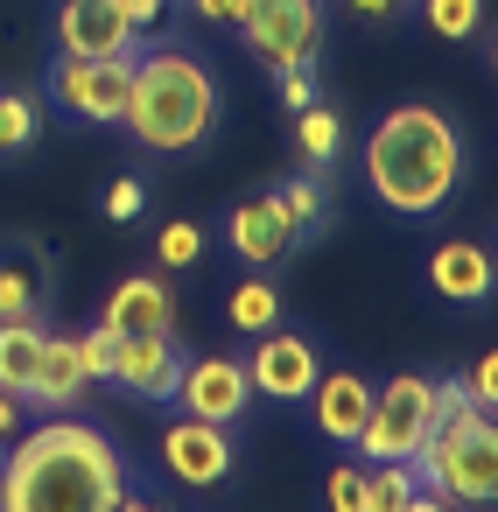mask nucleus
I'll return each instance as SVG.
<instances>
[{
    "label": "nucleus",
    "mask_w": 498,
    "mask_h": 512,
    "mask_svg": "<svg viewBox=\"0 0 498 512\" xmlns=\"http://www.w3.org/2000/svg\"><path fill=\"white\" fill-rule=\"evenodd\" d=\"M134 456L85 414H36L0 456V512H120Z\"/></svg>",
    "instance_id": "nucleus-1"
},
{
    "label": "nucleus",
    "mask_w": 498,
    "mask_h": 512,
    "mask_svg": "<svg viewBox=\"0 0 498 512\" xmlns=\"http://www.w3.org/2000/svg\"><path fill=\"white\" fill-rule=\"evenodd\" d=\"M358 176H365V197L400 218V225H435L456 211L463 183H470V134L456 113L428 106V99H407V106H386L372 127H365V148H358Z\"/></svg>",
    "instance_id": "nucleus-2"
},
{
    "label": "nucleus",
    "mask_w": 498,
    "mask_h": 512,
    "mask_svg": "<svg viewBox=\"0 0 498 512\" xmlns=\"http://www.w3.org/2000/svg\"><path fill=\"white\" fill-rule=\"evenodd\" d=\"M120 127L134 134L141 155H162V162H183V155L211 148L218 127H225L218 71L197 50H183V43L134 50V92H127Z\"/></svg>",
    "instance_id": "nucleus-3"
},
{
    "label": "nucleus",
    "mask_w": 498,
    "mask_h": 512,
    "mask_svg": "<svg viewBox=\"0 0 498 512\" xmlns=\"http://www.w3.org/2000/svg\"><path fill=\"white\" fill-rule=\"evenodd\" d=\"M414 477H421V491L449 498L456 512H491V498H498V421L477 414L470 428H428V442L414 449Z\"/></svg>",
    "instance_id": "nucleus-4"
},
{
    "label": "nucleus",
    "mask_w": 498,
    "mask_h": 512,
    "mask_svg": "<svg viewBox=\"0 0 498 512\" xmlns=\"http://www.w3.org/2000/svg\"><path fill=\"white\" fill-rule=\"evenodd\" d=\"M428 428H435V372H393L372 386V414L351 449L365 463H414Z\"/></svg>",
    "instance_id": "nucleus-5"
},
{
    "label": "nucleus",
    "mask_w": 498,
    "mask_h": 512,
    "mask_svg": "<svg viewBox=\"0 0 498 512\" xmlns=\"http://www.w3.org/2000/svg\"><path fill=\"white\" fill-rule=\"evenodd\" d=\"M134 92V57H50L43 78V106H57V120L71 127H120Z\"/></svg>",
    "instance_id": "nucleus-6"
},
{
    "label": "nucleus",
    "mask_w": 498,
    "mask_h": 512,
    "mask_svg": "<svg viewBox=\"0 0 498 512\" xmlns=\"http://www.w3.org/2000/svg\"><path fill=\"white\" fill-rule=\"evenodd\" d=\"M155 463L176 491H225L239 477V428H218V421L169 407V421L155 435Z\"/></svg>",
    "instance_id": "nucleus-7"
},
{
    "label": "nucleus",
    "mask_w": 498,
    "mask_h": 512,
    "mask_svg": "<svg viewBox=\"0 0 498 512\" xmlns=\"http://www.w3.org/2000/svg\"><path fill=\"white\" fill-rule=\"evenodd\" d=\"M232 36L246 43V57L267 78L274 71H302V64L323 57V0H253Z\"/></svg>",
    "instance_id": "nucleus-8"
},
{
    "label": "nucleus",
    "mask_w": 498,
    "mask_h": 512,
    "mask_svg": "<svg viewBox=\"0 0 498 512\" xmlns=\"http://www.w3.org/2000/svg\"><path fill=\"white\" fill-rule=\"evenodd\" d=\"M246 379H253V400H274V407H302L309 400V386H316V372H323V351H316V337L309 330H295V323H274V330H260V337H246Z\"/></svg>",
    "instance_id": "nucleus-9"
},
{
    "label": "nucleus",
    "mask_w": 498,
    "mask_h": 512,
    "mask_svg": "<svg viewBox=\"0 0 498 512\" xmlns=\"http://www.w3.org/2000/svg\"><path fill=\"white\" fill-rule=\"evenodd\" d=\"M169 407L246 435V421H253V379H246V365L232 351H197V358H183V379H176Z\"/></svg>",
    "instance_id": "nucleus-10"
},
{
    "label": "nucleus",
    "mask_w": 498,
    "mask_h": 512,
    "mask_svg": "<svg viewBox=\"0 0 498 512\" xmlns=\"http://www.w3.org/2000/svg\"><path fill=\"white\" fill-rule=\"evenodd\" d=\"M225 253H232V267H253V274H274V267H288L295 253H302V239H295V225H288V211H281V197L274 190H253V197H239L232 211H225Z\"/></svg>",
    "instance_id": "nucleus-11"
},
{
    "label": "nucleus",
    "mask_w": 498,
    "mask_h": 512,
    "mask_svg": "<svg viewBox=\"0 0 498 512\" xmlns=\"http://www.w3.org/2000/svg\"><path fill=\"white\" fill-rule=\"evenodd\" d=\"M183 344H176V330H141V337H120L113 344V372H106V386L113 393H127V400H141V407H169L176 400V379H183Z\"/></svg>",
    "instance_id": "nucleus-12"
},
{
    "label": "nucleus",
    "mask_w": 498,
    "mask_h": 512,
    "mask_svg": "<svg viewBox=\"0 0 498 512\" xmlns=\"http://www.w3.org/2000/svg\"><path fill=\"white\" fill-rule=\"evenodd\" d=\"M302 414H309V435L323 449H351L358 428H365V414H372V379L358 365H323L316 386H309V400H302Z\"/></svg>",
    "instance_id": "nucleus-13"
},
{
    "label": "nucleus",
    "mask_w": 498,
    "mask_h": 512,
    "mask_svg": "<svg viewBox=\"0 0 498 512\" xmlns=\"http://www.w3.org/2000/svg\"><path fill=\"white\" fill-rule=\"evenodd\" d=\"M57 57H134L141 29L120 15V0H57Z\"/></svg>",
    "instance_id": "nucleus-14"
},
{
    "label": "nucleus",
    "mask_w": 498,
    "mask_h": 512,
    "mask_svg": "<svg viewBox=\"0 0 498 512\" xmlns=\"http://www.w3.org/2000/svg\"><path fill=\"white\" fill-rule=\"evenodd\" d=\"M421 281H428V295H435L442 309L477 316V309H491V281H498V267H491V246H484V239H442V246L428 253Z\"/></svg>",
    "instance_id": "nucleus-15"
},
{
    "label": "nucleus",
    "mask_w": 498,
    "mask_h": 512,
    "mask_svg": "<svg viewBox=\"0 0 498 512\" xmlns=\"http://www.w3.org/2000/svg\"><path fill=\"white\" fill-rule=\"evenodd\" d=\"M57 302V253L36 232L0 239V323L8 316H50Z\"/></svg>",
    "instance_id": "nucleus-16"
},
{
    "label": "nucleus",
    "mask_w": 498,
    "mask_h": 512,
    "mask_svg": "<svg viewBox=\"0 0 498 512\" xmlns=\"http://www.w3.org/2000/svg\"><path fill=\"white\" fill-rule=\"evenodd\" d=\"M99 323L113 337H141V330H176V288L155 274V267H134L106 288L99 302Z\"/></svg>",
    "instance_id": "nucleus-17"
},
{
    "label": "nucleus",
    "mask_w": 498,
    "mask_h": 512,
    "mask_svg": "<svg viewBox=\"0 0 498 512\" xmlns=\"http://www.w3.org/2000/svg\"><path fill=\"white\" fill-rule=\"evenodd\" d=\"M85 400H92V379H85V358H78V330H50L36 386H29V414H78Z\"/></svg>",
    "instance_id": "nucleus-18"
},
{
    "label": "nucleus",
    "mask_w": 498,
    "mask_h": 512,
    "mask_svg": "<svg viewBox=\"0 0 498 512\" xmlns=\"http://www.w3.org/2000/svg\"><path fill=\"white\" fill-rule=\"evenodd\" d=\"M218 323L232 330V337H260V330H274V323H288V302H281V281L274 274H239L225 295H218Z\"/></svg>",
    "instance_id": "nucleus-19"
},
{
    "label": "nucleus",
    "mask_w": 498,
    "mask_h": 512,
    "mask_svg": "<svg viewBox=\"0 0 498 512\" xmlns=\"http://www.w3.org/2000/svg\"><path fill=\"white\" fill-rule=\"evenodd\" d=\"M274 197H281V211H288V225H295V239H302V246H316V239L337 225V197H330V183H323L316 169L281 176V183H274Z\"/></svg>",
    "instance_id": "nucleus-20"
},
{
    "label": "nucleus",
    "mask_w": 498,
    "mask_h": 512,
    "mask_svg": "<svg viewBox=\"0 0 498 512\" xmlns=\"http://www.w3.org/2000/svg\"><path fill=\"white\" fill-rule=\"evenodd\" d=\"M43 337H50L43 316H8V323H0V393H22L29 400L36 365H43Z\"/></svg>",
    "instance_id": "nucleus-21"
},
{
    "label": "nucleus",
    "mask_w": 498,
    "mask_h": 512,
    "mask_svg": "<svg viewBox=\"0 0 498 512\" xmlns=\"http://www.w3.org/2000/svg\"><path fill=\"white\" fill-rule=\"evenodd\" d=\"M43 141V92L0 85V162H22Z\"/></svg>",
    "instance_id": "nucleus-22"
},
{
    "label": "nucleus",
    "mask_w": 498,
    "mask_h": 512,
    "mask_svg": "<svg viewBox=\"0 0 498 512\" xmlns=\"http://www.w3.org/2000/svg\"><path fill=\"white\" fill-rule=\"evenodd\" d=\"M295 155H302V169H316V176H330L337 169V155H344V120H337V106H302L295 113Z\"/></svg>",
    "instance_id": "nucleus-23"
},
{
    "label": "nucleus",
    "mask_w": 498,
    "mask_h": 512,
    "mask_svg": "<svg viewBox=\"0 0 498 512\" xmlns=\"http://www.w3.org/2000/svg\"><path fill=\"white\" fill-rule=\"evenodd\" d=\"M414 15L442 43H477L484 36V0H414Z\"/></svg>",
    "instance_id": "nucleus-24"
},
{
    "label": "nucleus",
    "mask_w": 498,
    "mask_h": 512,
    "mask_svg": "<svg viewBox=\"0 0 498 512\" xmlns=\"http://www.w3.org/2000/svg\"><path fill=\"white\" fill-rule=\"evenodd\" d=\"M421 491L414 463H365V512H400Z\"/></svg>",
    "instance_id": "nucleus-25"
},
{
    "label": "nucleus",
    "mask_w": 498,
    "mask_h": 512,
    "mask_svg": "<svg viewBox=\"0 0 498 512\" xmlns=\"http://www.w3.org/2000/svg\"><path fill=\"white\" fill-rule=\"evenodd\" d=\"M204 246H211V239H204V225H197V218H169V225L155 232V260H162L169 274H176V267H197V260H204Z\"/></svg>",
    "instance_id": "nucleus-26"
},
{
    "label": "nucleus",
    "mask_w": 498,
    "mask_h": 512,
    "mask_svg": "<svg viewBox=\"0 0 498 512\" xmlns=\"http://www.w3.org/2000/svg\"><path fill=\"white\" fill-rule=\"evenodd\" d=\"M323 512H365V463H351L344 449L323 470Z\"/></svg>",
    "instance_id": "nucleus-27"
},
{
    "label": "nucleus",
    "mask_w": 498,
    "mask_h": 512,
    "mask_svg": "<svg viewBox=\"0 0 498 512\" xmlns=\"http://www.w3.org/2000/svg\"><path fill=\"white\" fill-rule=\"evenodd\" d=\"M148 211V183L141 176H113L106 190H99V218H113V225H134Z\"/></svg>",
    "instance_id": "nucleus-28"
},
{
    "label": "nucleus",
    "mask_w": 498,
    "mask_h": 512,
    "mask_svg": "<svg viewBox=\"0 0 498 512\" xmlns=\"http://www.w3.org/2000/svg\"><path fill=\"white\" fill-rule=\"evenodd\" d=\"M113 344H120V337H113L106 323L78 330V358H85V379H92V386H106V372H113Z\"/></svg>",
    "instance_id": "nucleus-29"
},
{
    "label": "nucleus",
    "mask_w": 498,
    "mask_h": 512,
    "mask_svg": "<svg viewBox=\"0 0 498 512\" xmlns=\"http://www.w3.org/2000/svg\"><path fill=\"white\" fill-rule=\"evenodd\" d=\"M274 99H281V113L316 106V99H323V92H316V64H302V71H274Z\"/></svg>",
    "instance_id": "nucleus-30"
},
{
    "label": "nucleus",
    "mask_w": 498,
    "mask_h": 512,
    "mask_svg": "<svg viewBox=\"0 0 498 512\" xmlns=\"http://www.w3.org/2000/svg\"><path fill=\"white\" fill-rule=\"evenodd\" d=\"M463 393H470L477 407H491V414H498V351H477V358H470V372H463Z\"/></svg>",
    "instance_id": "nucleus-31"
},
{
    "label": "nucleus",
    "mask_w": 498,
    "mask_h": 512,
    "mask_svg": "<svg viewBox=\"0 0 498 512\" xmlns=\"http://www.w3.org/2000/svg\"><path fill=\"white\" fill-rule=\"evenodd\" d=\"M246 8H253V0H183V15L204 22V29H239Z\"/></svg>",
    "instance_id": "nucleus-32"
},
{
    "label": "nucleus",
    "mask_w": 498,
    "mask_h": 512,
    "mask_svg": "<svg viewBox=\"0 0 498 512\" xmlns=\"http://www.w3.org/2000/svg\"><path fill=\"white\" fill-rule=\"evenodd\" d=\"M407 8H414V0H344V15L365 22V29H386V22H400Z\"/></svg>",
    "instance_id": "nucleus-33"
},
{
    "label": "nucleus",
    "mask_w": 498,
    "mask_h": 512,
    "mask_svg": "<svg viewBox=\"0 0 498 512\" xmlns=\"http://www.w3.org/2000/svg\"><path fill=\"white\" fill-rule=\"evenodd\" d=\"M29 421H36V414H29V400H22V393H0V456L22 442V428H29Z\"/></svg>",
    "instance_id": "nucleus-34"
},
{
    "label": "nucleus",
    "mask_w": 498,
    "mask_h": 512,
    "mask_svg": "<svg viewBox=\"0 0 498 512\" xmlns=\"http://www.w3.org/2000/svg\"><path fill=\"white\" fill-rule=\"evenodd\" d=\"M120 15H127V22L141 29V43H148V36H155V29L176 15V0H120Z\"/></svg>",
    "instance_id": "nucleus-35"
},
{
    "label": "nucleus",
    "mask_w": 498,
    "mask_h": 512,
    "mask_svg": "<svg viewBox=\"0 0 498 512\" xmlns=\"http://www.w3.org/2000/svg\"><path fill=\"white\" fill-rule=\"evenodd\" d=\"M120 512H176V505H169V491H162V484H148V477L134 470V491L120 498Z\"/></svg>",
    "instance_id": "nucleus-36"
},
{
    "label": "nucleus",
    "mask_w": 498,
    "mask_h": 512,
    "mask_svg": "<svg viewBox=\"0 0 498 512\" xmlns=\"http://www.w3.org/2000/svg\"><path fill=\"white\" fill-rule=\"evenodd\" d=\"M400 512H456V505H449V498H435V491H414Z\"/></svg>",
    "instance_id": "nucleus-37"
}]
</instances>
